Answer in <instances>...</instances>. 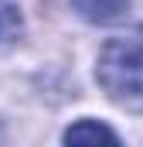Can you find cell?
<instances>
[{"label":"cell","instance_id":"cell-1","mask_svg":"<svg viewBox=\"0 0 143 147\" xmlns=\"http://www.w3.org/2000/svg\"><path fill=\"white\" fill-rule=\"evenodd\" d=\"M96 79L116 106L143 113V24L109 38L102 45Z\"/></svg>","mask_w":143,"mask_h":147},{"label":"cell","instance_id":"cell-2","mask_svg":"<svg viewBox=\"0 0 143 147\" xmlns=\"http://www.w3.org/2000/svg\"><path fill=\"white\" fill-rule=\"evenodd\" d=\"M133 0H72V10L89 21V24H112L119 17H126Z\"/></svg>","mask_w":143,"mask_h":147},{"label":"cell","instance_id":"cell-3","mask_svg":"<svg viewBox=\"0 0 143 147\" xmlns=\"http://www.w3.org/2000/svg\"><path fill=\"white\" fill-rule=\"evenodd\" d=\"M65 140L68 144H96V140L116 144L119 134L112 127H106V123H99V120H78V123H72L68 130H65Z\"/></svg>","mask_w":143,"mask_h":147},{"label":"cell","instance_id":"cell-4","mask_svg":"<svg viewBox=\"0 0 143 147\" xmlns=\"http://www.w3.org/2000/svg\"><path fill=\"white\" fill-rule=\"evenodd\" d=\"M21 28H24V17H21L17 3L0 0V51H3V48H10V45L21 38Z\"/></svg>","mask_w":143,"mask_h":147}]
</instances>
